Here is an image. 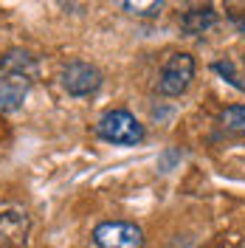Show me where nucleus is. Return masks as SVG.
Listing matches in <instances>:
<instances>
[{
  "label": "nucleus",
  "instance_id": "nucleus-1",
  "mask_svg": "<svg viewBox=\"0 0 245 248\" xmlns=\"http://www.w3.org/2000/svg\"><path fill=\"white\" fill-rule=\"evenodd\" d=\"M96 136L107 144H116V147H136L144 141L147 133H144V124L130 110L113 108L96 122Z\"/></svg>",
  "mask_w": 245,
  "mask_h": 248
},
{
  "label": "nucleus",
  "instance_id": "nucleus-2",
  "mask_svg": "<svg viewBox=\"0 0 245 248\" xmlns=\"http://www.w3.org/2000/svg\"><path fill=\"white\" fill-rule=\"evenodd\" d=\"M192 79H195V57L186 51H178L164 62L158 82H155V91L167 99H175V96H184L189 91Z\"/></svg>",
  "mask_w": 245,
  "mask_h": 248
},
{
  "label": "nucleus",
  "instance_id": "nucleus-3",
  "mask_svg": "<svg viewBox=\"0 0 245 248\" xmlns=\"http://www.w3.org/2000/svg\"><path fill=\"white\" fill-rule=\"evenodd\" d=\"M93 243L99 248H144V232L130 220H105L93 229Z\"/></svg>",
  "mask_w": 245,
  "mask_h": 248
},
{
  "label": "nucleus",
  "instance_id": "nucleus-4",
  "mask_svg": "<svg viewBox=\"0 0 245 248\" xmlns=\"http://www.w3.org/2000/svg\"><path fill=\"white\" fill-rule=\"evenodd\" d=\"M102 82H105L102 71L96 65H91V62L74 60L62 68V88L71 93V96H77V99L93 96V93L102 88Z\"/></svg>",
  "mask_w": 245,
  "mask_h": 248
},
{
  "label": "nucleus",
  "instance_id": "nucleus-5",
  "mask_svg": "<svg viewBox=\"0 0 245 248\" xmlns=\"http://www.w3.org/2000/svg\"><path fill=\"white\" fill-rule=\"evenodd\" d=\"M31 220L23 209H0V248H29Z\"/></svg>",
  "mask_w": 245,
  "mask_h": 248
},
{
  "label": "nucleus",
  "instance_id": "nucleus-6",
  "mask_svg": "<svg viewBox=\"0 0 245 248\" xmlns=\"http://www.w3.org/2000/svg\"><path fill=\"white\" fill-rule=\"evenodd\" d=\"M0 71L6 77H20V79H29L37 74V60L31 57L29 51H20V48H12L0 57Z\"/></svg>",
  "mask_w": 245,
  "mask_h": 248
},
{
  "label": "nucleus",
  "instance_id": "nucleus-7",
  "mask_svg": "<svg viewBox=\"0 0 245 248\" xmlns=\"http://www.w3.org/2000/svg\"><path fill=\"white\" fill-rule=\"evenodd\" d=\"M29 88H31L29 79L0 74V110H3V113H6V110H17L23 102H26Z\"/></svg>",
  "mask_w": 245,
  "mask_h": 248
},
{
  "label": "nucleus",
  "instance_id": "nucleus-8",
  "mask_svg": "<svg viewBox=\"0 0 245 248\" xmlns=\"http://www.w3.org/2000/svg\"><path fill=\"white\" fill-rule=\"evenodd\" d=\"M217 26V12L214 6H198V9H189L184 17H181V31L189 34V37H198V34H206L209 29Z\"/></svg>",
  "mask_w": 245,
  "mask_h": 248
},
{
  "label": "nucleus",
  "instance_id": "nucleus-9",
  "mask_svg": "<svg viewBox=\"0 0 245 248\" xmlns=\"http://www.w3.org/2000/svg\"><path fill=\"white\" fill-rule=\"evenodd\" d=\"M124 12L133 17H141V20H155L164 9V0H122Z\"/></svg>",
  "mask_w": 245,
  "mask_h": 248
},
{
  "label": "nucleus",
  "instance_id": "nucleus-10",
  "mask_svg": "<svg viewBox=\"0 0 245 248\" xmlns=\"http://www.w3.org/2000/svg\"><path fill=\"white\" fill-rule=\"evenodd\" d=\"M223 130H229L234 136H245V105H231L220 113Z\"/></svg>",
  "mask_w": 245,
  "mask_h": 248
},
{
  "label": "nucleus",
  "instance_id": "nucleus-11",
  "mask_svg": "<svg viewBox=\"0 0 245 248\" xmlns=\"http://www.w3.org/2000/svg\"><path fill=\"white\" fill-rule=\"evenodd\" d=\"M212 68H214V71H217V74H220L223 79H226V82H229L231 88H237V91H243V93H245L243 77L237 74V68H234V60H229V57H226V60H217Z\"/></svg>",
  "mask_w": 245,
  "mask_h": 248
},
{
  "label": "nucleus",
  "instance_id": "nucleus-12",
  "mask_svg": "<svg viewBox=\"0 0 245 248\" xmlns=\"http://www.w3.org/2000/svg\"><path fill=\"white\" fill-rule=\"evenodd\" d=\"M223 12L231 26L245 34V0H223Z\"/></svg>",
  "mask_w": 245,
  "mask_h": 248
},
{
  "label": "nucleus",
  "instance_id": "nucleus-13",
  "mask_svg": "<svg viewBox=\"0 0 245 248\" xmlns=\"http://www.w3.org/2000/svg\"><path fill=\"white\" fill-rule=\"evenodd\" d=\"M243 85H245V60H243Z\"/></svg>",
  "mask_w": 245,
  "mask_h": 248
}]
</instances>
